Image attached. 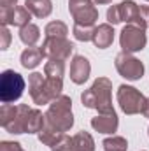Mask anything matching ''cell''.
<instances>
[{
    "instance_id": "6da1fadb",
    "label": "cell",
    "mask_w": 149,
    "mask_h": 151,
    "mask_svg": "<svg viewBox=\"0 0 149 151\" xmlns=\"http://www.w3.org/2000/svg\"><path fill=\"white\" fill-rule=\"evenodd\" d=\"M112 83L109 77H97L93 84L81 93V102L88 109H95L98 114L114 113L112 107Z\"/></svg>"
},
{
    "instance_id": "7a4b0ae2",
    "label": "cell",
    "mask_w": 149,
    "mask_h": 151,
    "mask_svg": "<svg viewBox=\"0 0 149 151\" xmlns=\"http://www.w3.org/2000/svg\"><path fill=\"white\" fill-rule=\"evenodd\" d=\"M46 123L60 132H69L74 127V114H72V99L67 95H60L53 100L46 113Z\"/></svg>"
},
{
    "instance_id": "3957f363",
    "label": "cell",
    "mask_w": 149,
    "mask_h": 151,
    "mask_svg": "<svg viewBox=\"0 0 149 151\" xmlns=\"http://www.w3.org/2000/svg\"><path fill=\"white\" fill-rule=\"evenodd\" d=\"M32 107L27 104H2L0 107V125L9 134H27L28 114Z\"/></svg>"
},
{
    "instance_id": "277c9868",
    "label": "cell",
    "mask_w": 149,
    "mask_h": 151,
    "mask_svg": "<svg viewBox=\"0 0 149 151\" xmlns=\"http://www.w3.org/2000/svg\"><path fill=\"white\" fill-rule=\"evenodd\" d=\"M25 90L23 76L7 69L0 74V100L4 104H12L21 99Z\"/></svg>"
},
{
    "instance_id": "5b68a950",
    "label": "cell",
    "mask_w": 149,
    "mask_h": 151,
    "mask_svg": "<svg viewBox=\"0 0 149 151\" xmlns=\"http://www.w3.org/2000/svg\"><path fill=\"white\" fill-rule=\"evenodd\" d=\"M117 104L121 107V111L128 116H133V114H140L144 111V106H146V99L135 86H130V84H121L117 88Z\"/></svg>"
},
{
    "instance_id": "8992f818",
    "label": "cell",
    "mask_w": 149,
    "mask_h": 151,
    "mask_svg": "<svg viewBox=\"0 0 149 151\" xmlns=\"http://www.w3.org/2000/svg\"><path fill=\"white\" fill-rule=\"evenodd\" d=\"M114 65H116L117 74L125 77L126 81H139L144 76V63L139 58H135L132 53L121 51L114 58Z\"/></svg>"
},
{
    "instance_id": "52a82bcc",
    "label": "cell",
    "mask_w": 149,
    "mask_h": 151,
    "mask_svg": "<svg viewBox=\"0 0 149 151\" xmlns=\"http://www.w3.org/2000/svg\"><path fill=\"white\" fill-rule=\"evenodd\" d=\"M119 44L125 53H139L146 47L148 44V35L146 30L135 25H125L121 34H119Z\"/></svg>"
},
{
    "instance_id": "ba28073f",
    "label": "cell",
    "mask_w": 149,
    "mask_h": 151,
    "mask_svg": "<svg viewBox=\"0 0 149 151\" xmlns=\"http://www.w3.org/2000/svg\"><path fill=\"white\" fill-rule=\"evenodd\" d=\"M69 11L77 25L93 27L98 19V9L93 0H69Z\"/></svg>"
},
{
    "instance_id": "9c48e42d",
    "label": "cell",
    "mask_w": 149,
    "mask_h": 151,
    "mask_svg": "<svg viewBox=\"0 0 149 151\" xmlns=\"http://www.w3.org/2000/svg\"><path fill=\"white\" fill-rule=\"evenodd\" d=\"M42 53L46 58L49 60H69L72 51H74V44L67 37H46L42 46H40Z\"/></svg>"
},
{
    "instance_id": "30bf717a",
    "label": "cell",
    "mask_w": 149,
    "mask_h": 151,
    "mask_svg": "<svg viewBox=\"0 0 149 151\" xmlns=\"http://www.w3.org/2000/svg\"><path fill=\"white\" fill-rule=\"evenodd\" d=\"M119 5V16H121V21H125L126 25H135V27H140V28H148V21L142 14V7L137 5L133 0H123Z\"/></svg>"
},
{
    "instance_id": "8fae6325",
    "label": "cell",
    "mask_w": 149,
    "mask_h": 151,
    "mask_svg": "<svg viewBox=\"0 0 149 151\" xmlns=\"http://www.w3.org/2000/svg\"><path fill=\"white\" fill-rule=\"evenodd\" d=\"M32 19V12L25 7V5H18V7H5L0 11V23L9 27H27Z\"/></svg>"
},
{
    "instance_id": "7c38bea8",
    "label": "cell",
    "mask_w": 149,
    "mask_h": 151,
    "mask_svg": "<svg viewBox=\"0 0 149 151\" xmlns=\"http://www.w3.org/2000/svg\"><path fill=\"white\" fill-rule=\"evenodd\" d=\"M28 93H30L34 104H37V106L51 104L47 91H46V77L40 72H32L28 76Z\"/></svg>"
},
{
    "instance_id": "4fadbf2b",
    "label": "cell",
    "mask_w": 149,
    "mask_h": 151,
    "mask_svg": "<svg viewBox=\"0 0 149 151\" xmlns=\"http://www.w3.org/2000/svg\"><path fill=\"white\" fill-rule=\"evenodd\" d=\"M91 74V63L86 56L75 55L70 62V79L74 84H84Z\"/></svg>"
},
{
    "instance_id": "5bb4252c",
    "label": "cell",
    "mask_w": 149,
    "mask_h": 151,
    "mask_svg": "<svg viewBox=\"0 0 149 151\" xmlns=\"http://www.w3.org/2000/svg\"><path fill=\"white\" fill-rule=\"evenodd\" d=\"M117 127H119V118H117L116 111L91 118V128L98 134H114L117 130Z\"/></svg>"
},
{
    "instance_id": "9a60e30c",
    "label": "cell",
    "mask_w": 149,
    "mask_h": 151,
    "mask_svg": "<svg viewBox=\"0 0 149 151\" xmlns=\"http://www.w3.org/2000/svg\"><path fill=\"white\" fill-rule=\"evenodd\" d=\"M114 27L109 23H102L95 28L93 32V44L98 47V49H107L111 47L112 42H114Z\"/></svg>"
},
{
    "instance_id": "2e32d148",
    "label": "cell",
    "mask_w": 149,
    "mask_h": 151,
    "mask_svg": "<svg viewBox=\"0 0 149 151\" xmlns=\"http://www.w3.org/2000/svg\"><path fill=\"white\" fill-rule=\"evenodd\" d=\"M42 58H44L42 49H40V47H35V46H30V47H27V49L21 53L19 62H21V67H23V69H28V70H30V69H35L37 65H40Z\"/></svg>"
},
{
    "instance_id": "e0dca14e",
    "label": "cell",
    "mask_w": 149,
    "mask_h": 151,
    "mask_svg": "<svg viewBox=\"0 0 149 151\" xmlns=\"http://www.w3.org/2000/svg\"><path fill=\"white\" fill-rule=\"evenodd\" d=\"M25 7L35 18H47L53 12V2L51 0H25Z\"/></svg>"
},
{
    "instance_id": "ac0fdd59",
    "label": "cell",
    "mask_w": 149,
    "mask_h": 151,
    "mask_svg": "<svg viewBox=\"0 0 149 151\" xmlns=\"http://www.w3.org/2000/svg\"><path fill=\"white\" fill-rule=\"evenodd\" d=\"M72 142H74V151H95V141L91 134H88L86 130H81L72 135Z\"/></svg>"
},
{
    "instance_id": "d6986e66",
    "label": "cell",
    "mask_w": 149,
    "mask_h": 151,
    "mask_svg": "<svg viewBox=\"0 0 149 151\" xmlns=\"http://www.w3.org/2000/svg\"><path fill=\"white\" fill-rule=\"evenodd\" d=\"M19 39H21V42L25 44V46H35L39 42V39H40V30H39L37 25H34V23H28L27 27H23V28H19Z\"/></svg>"
},
{
    "instance_id": "ffe728a7",
    "label": "cell",
    "mask_w": 149,
    "mask_h": 151,
    "mask_svg": "<svg viewBox=\"0 0 149 151\" xmlns=\"http://www.w3.org/2000/svg\"><path fill=\"white\" fill-rule=\"evenodd\" d=\"M37 135H39V141H40L42 144H46V146L53 148V146L62 139L63 132H60V130H56V128H53V127H49V125L46 123V127L39 132Z\"/></svg>"
},
{
    "instance_id": "44dd1931",
    "label": "cell",
    "mask_w": 149,
    "mask_h": 151,
    "mask_svg": "<svg viewBox=\"0 0 149 151\" xmlns=\"http://www.w3.org/2000/svg\"><path fill=\"white\" fill-rule=\"evenodd\" d=\"M44 127H46V114H42L39 109H32L28 114L27 134H39Z\"/></svg>"
},
{
    "instance_id": "7402d4cb",
    "label": "cell",
    "mask_w": 149,
    "mask_h": 151,
    "mask_svg": "<svg viewBox=\"0 0 149 151\" xmlns=\"http://www.w3.org/2000/svg\"><path fill=\"white\" fill-rule=\"evenodd\" d=\"M63 74H65V62L63 60H47L46 62V65H44V76L63 79Z\"/></svg>"
},
{
    "instance_id": "603a6c76",
    "label": "cell",
    "mask_w": 149,
    "mask_h": 151,
    "mask_svg": "<svg viewBox=\"0 0 149 151\" xmlns=\"http://www.w3.org/2000/svg\"><path fill=\"white\" fill-rule=\"evenodd\" d=\"M46 37H67L69 27L63 21H49L44 28Z\"/></svg>"
},
{
    "instance_id": "cb8c5ba5",
    "label": "cell",
    "mask_w": 149,
    "mask_h": 151,
    "mask_svg": "<svg viewBox=\"0 0 149 151\" xmlns=\"http://www.w3.org/2000/svg\"><path fill=\"white\" fill-rule=\"evenodd\" d=\"M102 146L105 151H126L128 150V141L121 135H112L102 142Z\"/></svg>"
},
{
    "instance_id": "d4e9b609",
    "label": "cell",
    "mask_w": 149,
    "mask_h": 151,
    "mask_svg": "<svg viewBox=\"0 0 149 151\" xmlns=\"http://www.w3.org/2000/svg\"><path fill=\"white\" fill-rule=\"evenodd\" d=\"M93 32H95L93 27H84V25H77V23H74V28H72L75 40H79V42L93 40Z\"/></svg>"
},
{
    "instance_id": "484cf974",
    "label": "cell",
    "mask_w": 149,
    "mask_h": 151,
    "mask_svg": "<svg viewBox=\"0 0 149 151\" xmlns=\"http://www.w3.org/2000/svg\"><path fill=\"white\" fill-rule=\"evenodd\" d=\"M51 151H74V142H72V137L63 134L62 139L51 148Z\"/></svg>"
},
{
    "instance_id": "4316f807",
    "label": "cell",
    "mask_w": 149,
    "mask_h": 151,
    "mask_svg": "<svg viewBox=\"0 0 149 151\" xmlns=\"http://www.w3.org/2000/svg\"><path fill=\"white\" fill-rule=\"evenodd\" d=\"M107 23L109 25H117L121 23V16H119V5H111L107 9Z\"/></svg>"
},
{
    "instance_id": "83f0119b",
    "label": "cell",
    "mask_w": 149,
    "mask_h": 151,
    "mask_svg": "<svg viewBox=\"0 0 149 151\" xmlns=\"http://www.w3.org/2000/svg\"><path fill=\"white\" fill-rule=\"evenodd\" d=\"M9 44H11V32L5 25H2L0 27V49L2 51L9 49Z\"/></svg>"
},
{
    "instance_id": "f1b7e54d",
    "label": "cell",
    "mask_w": 149,
    "mask_h": 151,
    "mask_svg": "<svg viewBox=\"0 0 149 151\" xmlns=\"http://www.w3.org/2000/svg\"><path fill=\"white\" fill-rule=\"evenodd\" d=\"M0 151H25L19 142L14 141H2L0 142Z\"/></svg>"
},
{
    "instance_id": "f546056e",
    "label": "cell",
    "mask_w": 149,
    "mask_h": 151,
    "mask_svg": "<svg viewBox=\"0 0 149 151\" xmlns=\"http://www.w3.org/2000/svg\"><path fill=\"white\" fill-rule=\"evenodd\" d=\"M18 0H0V9H5V7H16Z\"/></svg>"
},
{
    "instance_id": "4dcf8cb0",
    "label": "cell",
    "mask_w": 149,
    "mask_h": 151,
    "mask_svg": "<svg viewBox=\"0 0 149 151\" xmlns=\"http://www.w3.org/2000/svg\"><path fill=\"white\" fill-rule=\"evenodd\" d=\"M140 7H142V14H144V18H146V21L149 25V7H146V5H140Z\"/></svg>"
},
{
    "instance_id": "1f68e13d",
    "label": "cell",
    "mask_w": 149,
    "mask_h": 151,
    "mask_svg": "<svg viewBox=\"0 0 149 151\" xmlns=\"http://www.w3.org/2000/svg\"><path fill=\"white\" fill-rule=\"evenodd\" d=\"M142 114H144L146 118H149V97L146 99V106H144V111H142Z\"/></svg>"
},
{
    "instance_id": "d6a6232c",
    "label": "cell",
    "mask_w": 149,
    "mask_h": 151,
    "mask_svg": "<svg viewBox=\"0 0 149 151\" xmlns=\"http://www.w3.org/2000/svg\"><path fill=\"white\" fill-rule=\"evenodd\" d=\"M95 4H98V5H104V4H111L112 0H93Z\"/></svg>"
},
{
    "instance_id": "836d02e7",
    "label": "cell",
    "mask_w": 149,
    "mask_h": 151,
    "mask_svg": "<svg viewBox=\"0 0 149 151\" xmlns=\"http://www.w3.org/2000/svg\"><path fill=\"white\" fill-rule=\"evenodd\" d=\"M148 135H149V128H148Z\"/></svg>"
},
{
    "instance_id": "e575fe53",
    "label": "cell",
    "mask_w": 149,
    "mask_h": 151,
    "mask_svg": "<svg viewBox=\"0 0 149 151\" xmlns=\"http://www.w3.org/2000/svg\"><path fill=\"white\" fill-rule=\"evenodd\" d=\"M146 2H149V0H146Z\"/></svg>"
}]
</instances>
